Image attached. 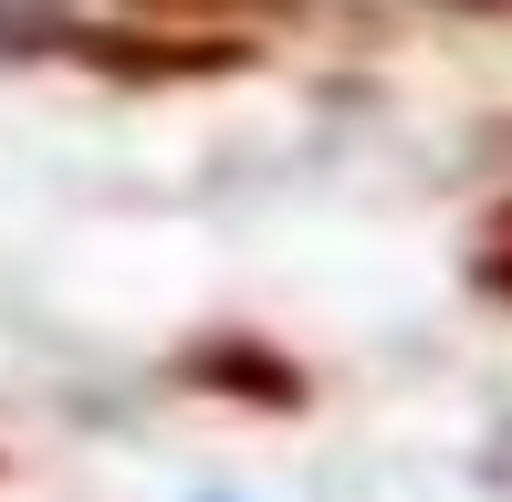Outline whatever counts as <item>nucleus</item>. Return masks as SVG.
<instances>
[{"label":"nucleus","instance_id":"f257e3e1","mask_svg":"<svg viewBox=\"0 0 512 502\" xmlns=\"http://www.w3.org/2000/svg\"><path fill=\"white\" fill-rule=\"evenodd\" d=\"M502 471H512V450H502Z\"/></svg>","mask_w":512,"mask_h":502}]
</instances>
